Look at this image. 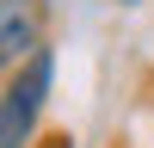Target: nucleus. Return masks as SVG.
<instances>
[{"instance_id": "nucleus-1", "label": "nucleus", "mask_w": 154, "mask_h": 148, "mask_svg": "<svg viewBox=\"0 0 154 148\" xmlns=\"http://www.w3.org/2000/svg\"><path fill=\"white\" fill-rule=\"evenodd\" d=\"M49 80H56V49H37L31 62H19L6 80V93H0V148H25L37 130V117H43L49 105Z\"/></svg>"}, {"instance_id": "nucleus-2", "label": "nucleus", "mask_w": 154, "mask_h": 148, "mask_svg": "<svg viewBox=\"0 0 154 148\" xmlns=\"http://www.w3.org/2000/svg\"><path fill=\"white\" fill-rule=\"evenodd\" d=\"M43 49V0H0V68H19Z\"/></svg>"}, {"instance_id": "nucleus-3", "label": "nucleus", "mask_w": 154, "mask_h": 148, "mask_svg": "<svg viewBox=\"0 0 154 148\" xmlns=\"http://www.w3.org/2000/svg\"><path fill=\"white\" fill-rule=\"evenodd\" d=\"M123 6H136V0H123Z\"/></svg>"}]
</instances>
